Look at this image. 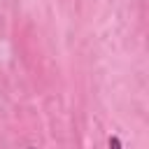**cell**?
I'll return each mask as SVG.
<instances>
[{
  "label": "cell",
  "mask_w": 149,
  "mask_h": 149,
  "mask_svg": "<svg viewBox=\"0 0 149 149\" xmlns=\"http://www.w3.org/2000/svg\"><path fill=\"white\" fill-rule=\"evenodd\" d=\"M107 144H109V149H123V144H121V140H119V137H116V135H112V137H109V142H107Z\"/></svg>",
  "instance_id": "6da1fadb"
},
{
  "label": "cell",
  "mask_w": 149,
  "mask_h": 149,
  "mask_svg": "<svg viewBox=\"0 0 149 149\" xmlns=\"http://www.w3.org/2000/svg\"><path fill=\"white\" fill-rule=\"evenodd\" d=\"M30 149H33V147H30Z\"/></svg>",
  "instance_id": "7a4b0ae2"
}]
</instances>
